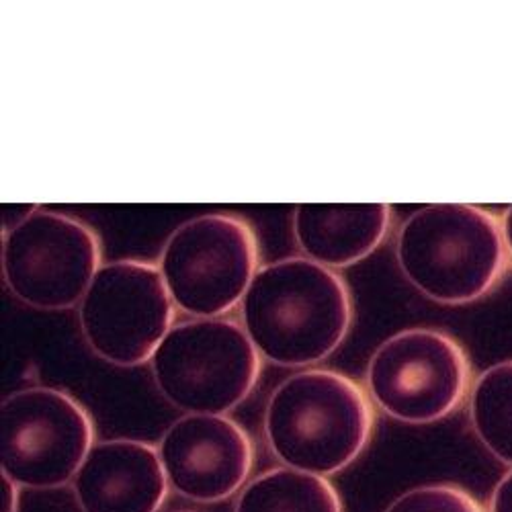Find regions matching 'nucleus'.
<instances>
[{
  "label": "nucleus",
  "mask_w": 512,
  "mask_h": 512,
  "mask_svg": "<svg viewBox=\"0 0 512 512\" xmlns=\"http://www.w3.org/2000/svg\"><path fill=\"white\" fill-rule=\"evenodd\" d=\"M388 203H302L293 209V236L306 259L347 269L367 259L388 238Z\"/></svg>",
  "instance_id": "12"
},
{
  "label": "nucleus",
  "mask_w": 512,
  "mask_h": 512,
  "mask_svg": "<svg viewBox=\"0 0 512 512\" xmlns=\"http://www.w3.org/2000/svg\"><path fill=\"white\" fill-rule=\"evenodd\" d=\"M234 512H343V500L328 478L281 465L252 478Z\"/></svg>",
  "instance_id": "13"
},
{
  "label": "nucleus",
  "mask_w": 512,
  "mask_h": 512,
  "mask_svg": "<svg viewBox=\"0 0 512 512\" xmlns=\"http://www.w3.org/2000/svg\"><path fill=\"white\" fill-rule=\"evenodd\" d=\"M175 318L177 308L158 265L138 259L101 265L78 306L89 349L115 367L150 363Z\"/></svg>",
  "instance_id": "8"
},
{
  "label": "nucleus",
  "mask_w": 512,
  "mask_h": 512,
  "mask_svg": "<svg viewBox=\"0 0 512 512\" xmlns=\"http://www.w3.org/2000/svg\"><path fill=\"white\" fill-rule=\"evenodd\" d=\"M158 453L170 490L197 504H218L250 482L256 447L228 414H185L168 426Z\"/></svg>",
  "instance_id": "10"
},
{
  "label": "nucleus",
  "mask_w": 512,
  "mask_h": 512,
  "mask_svg": "<svg viewBox=\"0 0 512 512\" xmlns=\"http://www.w3.org/2000/svg\"><path fill=\"white\" fill-rule=\"evenodd\" d=\"M486 512H512V467L492 490Z\"/></svg>",
  "instance_id": "16"
},
{
  "label": "nucleus",
  "mask_w": 512,
  "mask_h": 512,
  "mask_svg": "<svg viewBox=\"0 0 512 512\" xmlns=\"http://www.w3.org/2000/svg\"><path fill=\"white\" fill-rule=\"evenodd\" d=\"M3 476L29 490H58L76 478L95 445L91 412L64 390L35 386L0 408Z\"/></svg>",
  "instance_id": "7"
},
{
  "label": "nucleus",
  "mask_w": 512,
  "mask_h": 512,
  "mask_svg": "<svg viewBox=\"0 0 512 512\" xmlns=\"http://www.w3.org/2000/svg\"><path fill=\"white\" fill-rule=\"evenodd\" d=\"M467 414L486 451L512 467V359L488 367L474 379Z\"/></svg>",
  "instance_id": "14"
},
{
  "label": "nucleus",
  "mask_w": 512,
  "mask_h": 512,
  "mask_svg": "<svg viewBox=\"0 0 512 512\" xmlns=\"http://www.w3.org/2000/svg\"><path fill=\"white\" fill-rule=\"evenodd\" d=\"M156 265L177 312L222 318L240 308L259 271V240L242 218L207 213L173 230Z\"/></svg>",
  "instance_id": "5"
},
{
  "label": "nucleus",
  "mask_w": 512,
  "mask_h": 512,
  "mask_svg": "<svg viewBox=\"0 0 512 512\" xmlns=\"http://www.w3.org/2000/svg\"><path fill=\"white\" fill-rule=\"evenodd\" d=\"M375 410L367 390L332 369H304L271 392L263 433L285 467L322 478L345 472L367 449Z\"/></svg>",
  "instance_id": "2"
},
{
  "label": "nucleus",
  "mask_w": 512,
  "mask_h": 512,
  "mask_svg": "<svg viewBox=\"0 0 512 512\" xmlns=\"http://www.w3.org/2000/svg\"><path fill=\"white\" fill-rule=\"evenodd\" d=\"M101 269V240L84 222L37 207L5 232L3 277L17 300L33 310H70Z\"/></svg>",
  "instance_id": "9"
},
{
  "label": "nucleus",
  "mask_w": 512,
  "mask_h": 512,
  "mask_svg": "<svg viewBox=\"0 0 512 512\" xmlns=\"http://www.w3.org/2000/svg\"><path fill=\"white\" fill-rule=\"evenodd\" d=\"M19 490L21 486L3 476V512H19Z\"/></svg>",
  "instance_id": "17"
},
{
  "label": "nucleus",
  "mask_w": 512,
  "mask_h": 512,
  "mask_svg": "<svg viewBox=\"0 0 512 512\" xmlns=\"http://www.w3.org/2000/svg\"><path fill=\"white\" fill-rule=\"evenodd\" d=\"M383 512H486V508L457 484H426L400 494Z\"/></svg>",
  "instance_id": "15"
},
{
  "label": "nucleus",
  "mask_w": 512,
  "mask_h": 512,
  "mask_svg": "<svg viewBox=\"0 0 512 512\" xmlns=\"http://www.w3.org/2000/svg\"><path fill=\"white\" fill-rule=\"evenodd\" d=\"M80 512H160L170 484L158 445L107 439L93 445L72 480Z\"/></svg>",
  "instance_id": "11"
},
{
  "label": "nucleus",
  "mask_w": 512,
  "mask_h": 512,
  "mask_svg": "<svg viewBox=\"0 0 512 512\" xmlns=\"http://www.w3.org/2000/svg\"><path fill=\"white\" fill-rule=\"evenodd\" d=\"M472 383L465 349L437 328L396 332L375 349L365 371L373 406L404 424H433L451 416Z\"/></svg>",
  "instance_id": "6"
},
{
  "label": "nucleus",
  "mask_w": 512,
  "mask_h": 512,
  "mask_svg": "<svg viewBox=\"0 0 512 512\" xmlns=\"http://www.w3.org/2000/svg\"><path fill=\"white\" fill-rule=\"evenodd\" d=\"M353 318L347 281L306 256L259 267L240 304V324L254 349L279 367L326 361L345 343Z\"/></svg>",
  "instance_id": "1"
},
{
  "label": "nucleus",
  "mask_w": 512,
  "mask_h": 512,
  "mask_svg": "<svg viewBox=\"0 0 512 512\" xmlns=\"http://www.w3.org/2000/svg\"><path fill=\"white\" fill-rule=\"evenodd\" d=\"M500 228H502V240L506 246V254L508 259L512 261V205L504 209L502 218H500Z\"/></svg>",
  "instance_id": "18"
},
{
  "label": "nucleus",
  "mask_w": 512,
  "mask_h": 512,
  "mask_svg": "<svg viewBox=\"0 0 512 512\" xmlns=\"http://www.w3.org/2000/svg\"><path fill=\"white\" fill-rule=\"evenodd\" d=\"M396 261L406 281L443 306H465L486 297L508 263L500 220L463 203L426 205L402 224Z\"/></svg>",
  "instance_id": "3"
},
{
  "label": "nucleus",
  "mask_w": 512,
  "mask_h": 512,
  "mask_svg": "<svg viewBox=\"0 0 512 512\" xmlns=\"http://www.w3.org/2000/svg\"><path fill=\"white\" fill-rule=\"evenodd\" d=\"M263 357L242 324L191 318L175 324L150 359L162 398L185 414H228L259 383Z\"/></svg>",
  "instance_id": "4"
}]
</instances>
